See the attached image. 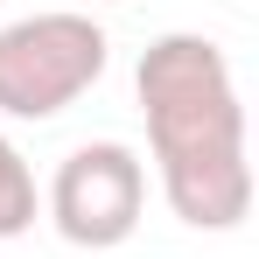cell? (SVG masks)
<instances>
[{
	"label": "cell",
	"mask_w": 259,
	"mask_h": 259,
	"mask_svg": "<svg viewBox=\"0 0 259 259\" xmlns=\"http://www.w3.org/2000/svg\"><path fill=\"white\" fill-rule=\"evenodd\" d=\"M35 224V168L21 161V147L0 133V238H21Z\"/></svg>",
	"instance_id": "obj_4"
},
{
	"label": "cell",
	"mask_w": 259,
	"mask_h": 259,
	"mask_svg": "<svg viewBox=\"0 0 259 259\" xmlns=\"http://www.w3.org/2000/svg\"><path fill=\"white\" fill-rule=\"evenodd\" d=\"M147 147L161 168V196L196 231H231L252 210V161H245V105L231 63L210 35H161L147 42L140 70Z\"/></svg>",
	"instance_id": "obj_1"
},
{
	"label": "cell",
	"mask_w": 259,
	"mask_h": 259,
	"mask_svg": "<svg viewBox=\"0 0 259 259\" xmlns=\"http://www.w3.org/2000/svg\"><path fill=\"white\" fill-rule=\"evenodd\" d=\"M112 63V35L77 14V7H49L21 14L0 28V112L7 119H56L63 105H77Z\"/></svg>",
	"instance_id": "obj_2"
},
{
	"label": "cell",
	"mask_w": 259,
	"mask_h": 259,
	"mask_svg": "<svg viewBox=\"0 0 259 259\" xmlns=\"http://www.w3.org/2000/svg\"><path fill=\"white\" fill-rule=\"evenodd\" d=\"M147 210V168L126 140H84L63 154V168L49 182V217L70 245L84 252H112L140 231Z\"/></svg>",
	"instance_id": "obj_3"
},
{
	"label": "cell",
	"mask_w": 259,
	"mask_h": 259,
	"mask_svg": "<svg viewBox=\"0 0 259 259\" xmlns=\"http://www.w3.org/2000/svg\"><path fill=\"white\" fill-rule=\"evenodd\" d=\"M63 7H119V0H63Z\"/></svg>",
	"instance_id": "obj_5"
}]
</instances>
